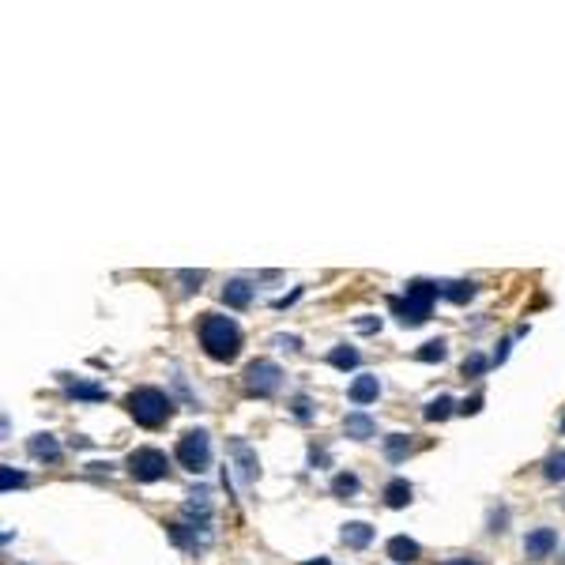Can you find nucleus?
<instances>
[{
	"label": "nucleus",
	"mask_w": 565,
	"mask_h": 565,
	"mask_svg": "<svg viewBox=\"0 0 565 565\" xmlns=\"http://www.w3.org/2000/svg\"><path fill=\"white\" fill-rule=\"evenodd\" d=\"M230 457H234V467H238L242 483H257L261 479V460H257V449H253L245 437H230Z\"/></svg>",
	"instance_id": "nucleus-8"
},
{
	"label": "nucleus",
	"mask_w": 565,
	"mask_h": 565,
	"mask_svg": "<svg viewBox=\"0 0 565 565\" xmlns=\"http://www.w3.org/2000/svg\"><path fill=\"white\" fill-rule=\"evenodd\" d=\"M200 347L215 362H234L242 355V328L223 313H204L200 317Z\"/></svg>",
	"instance_id": "nucleus-1"
},
{
	"label": "nucleus",
	"mask_w": 565,
	"mask_h": 565,
	"mask_svg": "<svg viewBox=\"0 0 565 565\" xmlns=\"http://www.w3.org/2000/svg\"><path fill=\"white\" fill-rule=\"evenodd\" d=\"M174 457H177V464L185 467V471H193V475L208 471V464H211V437H208V430H189L177 441Z\"/></svg>",
	"instance_id": "nucleus-5"
},
{
	"label": "nucleus",
	"mask_w": 565,
	"mask_h": 565,
	"mask_svg": "<svg viewBox=\"0 0 565 565\" xmlns=\"http://www.w3.org/2000/svg\"><path fill=\"white\" fill-rule=\"evenodd\" d=\"M445 565H483V561H475V558H452V561H445Z\"/></svg>",
	"instance_id": "nucleus-33"
},
{
	"label": "nucleus",
	"mask_w": 565,
	"mask_h": 565,
	"mask_svg": "<svg viewBox=\"0 0 565 565\" xmlns=\"http://www.w3.org/2000/svg\"><path fill=\"white\" fill-rule=\"evenodd\" d=\"M411 452H415V441H411V433H389V437H385V457H389L392 464L407 460Z\"/></svg>",
	"instance_id": "nucleus-15"
},
{
	"label": "nucleus",
	"mask_w": 565,
	"mask_h": 565,
	"mask_svg": "<svg viewBox=\"0 0 565 565\" xmlns=\"http://www.w3.org/2000/svg\"><path fill=\"white\" fill-rule=\"evenodd\" d=\"M124 404H129V415L136 418V423L148 426V430L170 423V415H174V399L162 392V389H151V385L129 392V399H124Z\"/></svg>",
	"instance_id": "nucleus-3"
},
{
	"label": "nucleus",
	"mask_w": 565,
	"mask_h": 565,
	"mask_svg": "<svg viewBox=\"0 0 565 565\" xmlns=\"http://www.w3.org/2000/svg\"><path fill=\"white\" fill-rule=\"evenodd\" d=\"M27 483V475H23V471H15V467H0V486H4V490H15V486H23Z\"/></svg>",
	"instance_id": "nucleus-27"
},
{
	"label": "nucleus",
	"mask_w": 565,
	"mask_h": 565,
	"mask_svg": "<svg viewBox=\"0 0 565 565\" xmlns=\"http://www.w3.org/2000/svg\"><path fill=\"white\" fill-rule=\"evenodd\" d=\"M486 370H490V358H486V355H467L464 366H460L464 377H483Z\"/></svg>",
	"instance_id": "nucleus-26"
},
{
	"label": "nucleus",
	"mask_w": 565,
	"mask_h": 565,
	"mask_svg": "<svg viewBox=\"0 0 565 565\" xmlns=\"http://www.w3.org/2000/svg\"><path fill=\"white\" fill-rule=\"evenodd\" d=\"M411 501V483L407 479H392L389 486H385V505L389 509H404Z\"/></svg>",
	"instance_id": "nucleus-21"
},
{
	"label": "nucleus",
	"mask_w": 565,
	"mask_h": 565,
	"mask_svg": "<svg viewBox=\"0 0 565 565\" xmlns=\"http://www.w3.org/2000/svg\"><path fill=\"white\" fill-rule=\"evenodd\" d=\"M343 433H347L351 441H370V437L377 433V423L366 411H351L347 418H343Z\"/></svg>",
	"instance_id": "nucleus-12"
},
{
	"label": "nucleus",
	"mask_w": 565,
	"mask_h": 565,
	"mask_svg": "<svg viewBox=\"0 0 565 565\" xmlns=\"http://www.w3.org/2000/svg\"><path fill=\"white\" fill-rule=\"evenodd\" d=\"M27 449H30V457L42 460V464H61V457H64V449H61V441L53 433H34Z\"/></svg>",
	"instance_id": "nucleus-10"
},
{
	"label": "nucleus",
	"mask_w": 565,
	"mask_h": 565,
	"mask_svg": "<svg viewBox=\"0 0 565 565\" xmlns=\"http://www.w3.org/2000/svg\"><path fill=\"white\" fill-rule=\"evenodd\" d=\"M509 347H513V339H501V347H498V355H494V366H501V362L509 358Z\"/></svg>",
	"instance_id": "nucleus-32"
},
{
	"label": "nucleus",
	"mask_w": 565,
	"mask_h": 565,
	"mask_svg": "<svg viewBox=\"0 0 565 565\" xmlns=\"http://www.w3.org/2000/svg\"><path fill=\"white\" fill-rule=\"evenodd\" d=\"M452 411H460V407H457V399H452V396H437V399H430V404H426L423 418H426V423H445V418H449Z\"/></svg>",
	"instance_id": "nucleus-19"
},
{
	"label": "nucleus",
	"mask_w": 565,
	"mask_h": 565,
	"mask_svg": "<svg viewBox=\"0 0 565 565\" xmlns=\"http://www.w3.org/2000/svg\"><path fill=\"white\" fill-rule=\"evenodd\" d=\"M445 355H449V343L445 339H430V343H423V347L415 351L418 362H445Z\"/></svg>",
	"instance_id": "nucleus-23"
},
{
	"label": "nucleus",
	"mask_w": 565,
	"mask_h": 565,
	"mask_svg": "<svg viewBox=\"0 0 565 565\" xmlns=\"http://www.w3.org/2000/svg\"><path fill=\"white\" fill-rule=\"evenodd\" d=\"M377 396H381V381H377V373H362V377H355V381H351V389H347V399H351V404H358V407L373 404Z\"/></svg>",
	"instance_id": "nucleus-11"
},
{
	"label": "nucleus",
	"mask_w": 565,
	"mask_h": 565,
	"mask_svg": "<svg viewBox=\"0 0 565 565\" xmlns=\"http://www.w3.org/2000/svg\"><path fill=\"white\" fill-rule=\"evenodd\" d=\"M290 411H295V418H302V423H305V418L313 415V399H309V396H295V399H290Z\"/></svg>",
	"instance_id": "nucleus-28"
},
{
	"label": "nucleus",
	"mask_w": 565,
	"mask_h": 565,
	"mask_svg": "<svg viewBox=\"0 0 565 565\" xmlns=\"http://www.w3.org/2000/svg\"><path fill=\"white\" fill-rule=\"evenodd\" d=\"M328 362H332L336 370H343V373H347V370H355V366H358V351H355V347H347V343H343V347H332V355H328Z\"/></svg>",
	"instance_id": "nucleus-22"
},
{
	"label": "nucleus",
	"mask_w": 565,
	"mask_h": 565,
	"mask_svg": "<svg viewBox=\"0 0 565 565\" xmlns=\"http://www.w3.org/2000/svg\"><path fill=\"white\" fill-rule=\"evenodd\" d=\"M543 475L551 479V483H565V452H554V457H546Z\"/></svg>",
	"instance_id": "nucleus-25"
},
{
	"label": "nucleus",
	"mask_w": 565,
	"mask_h": 565,
	"mask_svg": "<svg viewBox=\"0 0 565 565\" xmlns=\"http://www.w3.org/2000/svg\"><path fill=\"white\" fill-rule=\"evenodd\" d=\"M242 385H245L249 396L268 399V396H276L283 389V370L271 358H253L245 366V373H242Z\"/></svg>",
	"instance_id": "nucleus-4"
},
{
	"label": "nucleus",
	"mask_w": 565,
	"mask_h": 565,
	"mask_svg": "<svg viewBox=\"0 0 565 565\" xmlns=\"http://www.w3.org/2000/svg\"><path fill=\"white\" fill-rule=\"evenodd\" d=\"M64 392H68L72 399H95V404H102V399L109 396L106 389H98V385H87V381H64Z\"/></svg>",
	"instance_id": "nucleus-20"
},
{
	"label": "nucleus",
	"mask_w": 565,
	"mask_h": 565,
	"mask_svg": "<svg viewBox=\"0 0 565 565\" xmlns=\"http://www.w3.org/2000/svg\"><path fill=\"white\" fill-rule=\"evenodd\" d=\"M339 539L347 543L351 551H362V546H370V543H373V527H370V524H362V520H351V524H343Z\"/></svg>",
	"instance_id": "nucleus-14"
},
{
	"label": "nucleus",
	"mask_w": 565,
	"mask_h": 565,
	"mask_svg": "<svg viewBox=\"0 0 565 565\" xmlns=\"http://www.w3.org/2000/svg\"><path fill=\"white\" fill-rule=\"evenodd\" d=\"M389 558H396V565L415 561V558H418V543H415V539H407V535L389 539Z\"/></svg>",
	"instance_id": "nucleus-17"
},
{
	"label": "nucleus",
	"mask_w": 565,
	"mask_h": 565,
	"mask_svg": "<svg viewBox=\"0 0 565 565\" xmlns=\"http://www.w3.org/2000/svg\"><path fill=\"white\" fill-rule=\"evenodd\" d=\"M558 551V532L554 527H532L524 535V554L527 558H551Z\"/></svg>",
	"instance_id": "nucleus-9"
},
{
	"label": "nucleus",
	"mask_w": 565,
	"mask_h": 565,
	"mask_svg": "<svg viewBox=\"0 0 565 565\" xmlns=\"http://www.w3.org/2000/svg\"><path fill=\"white\" fill-rule=\"evenodd\" d=\"M479 411H483V396H471L460 404V415H479Z\"/></svg>",
	"instance_id": "nucleus-30"
},
{
	"label": "nucleus",
	"mask_w": 565,
	"mask_h": 565,
	"mask_svg": "<svg viewBox=\"0 0 565 565\" xmlns=\"http://www.w3.org/2000/svg\"><path fill=\"white\" fill-rule=\"evenodd\" d=\"M276 343H279V347H287V351H302V339L298 336H276Z\"/></svg>",
	"instance_id": "nucleus-31"
},
{
	"label": "nucleus",
	"mask_w": 565,
	"mask_h": 565,
	"mask_svg": "<svg viewBox=\"0 0 565 565\" xmlns=\"http://www.w3.org/2000/svg\"><path fill=\"white\" fill-rule=\"evenodd\" d=\"M223 302H227L230 309H245V305L253 302V287H249L245 279H230V283L223 287Z\"/></svg>",
	"instance_id": "nucleus-16"
},
{
	"label": "nucleus",
	"mask_w": 565,
	"mask_h": 565,
	"mask_svg": "<svg viewBox=\"0 0 565 565\" xmlns=\"http://www.w3.org/2000/svg\"><path fill=\"white\" fill-rule=\"evenodd\" d=\"M129 475L136 483H158L170 475V457L162 449H136L129 457Z\"/></svg>",
	"instance_id": "nucleus-6"
},
{
	"label": "nucleus",
	"mask_w": 565,
	"mask_h": 565,
	"mask_svg": "<svg viewBox=\"0 0 565 565\" xmlns=\"http://www.w3.org/2000/svg\"><path fill=\"white\" fill-rule=\"evenodd\" d=\"M181 513H185L189 520H196V524H208V517H211V490H208V486L193 490L189 501L181 505Z\"/></svg>",
	"instance_id": "nucleus-13"
},
{
	"label": "nucleus",
	"mask_w": 565,
	"mask_h": 565,
	"mask_svg": "<svg viewBox=\"0 0 565 565\" xmlns=\"http://www.w3.org/2000/svg\"><path fill=\"white\" fill-rule=\"evenodd\" d=\"M305 565H332V561H328V558H317V561H305Z\"/></svg>",
	"instance_id": "nucleus-34"
},
{
	"label": "nucleus",
	"mask_w": 565,
	"mask_h": 565,
	"mask_svg": "<svg viewBox=\"0 0 565 565\" xmlns=\"http://www.w3.org/2000/svg\"><path fill=\"white\" fill-rule=\"evenodd\" d=\"M441 298V287L437 283H430V279H411L407 283V290H404V298H396L392 302V309H396V317H399V324H426L430 321V309H433V302Z\"/></svg>",
	"instance_id": "nucleus-2"
},
{
	"label": "nucleus",
	"mask_w": 565,
	"mask_h": 565,
	"mask_svg": "<svg viewBox=\"0 0 565 565\" xmlns=\"http://www.w3.org/2000/svg\"><path fill=\"white\" fill-rule=\"evenodd\" d=\"M170 539L189 554H200L211 546V527L208 524H170Z\"/></svg>",
	"instance_id": "nucleus-7"
},
{
	"label": "nucleus",
	"mask_w": 565,
	"mask_h": 565,
	"mask_svg": "<svg viewBox=\"0 0 565 565\" xmlns=\"http://www.w3.org/2000/svg\"><path fill=\"white\" fill-rule=\"evenodd\" d=\"M332 494H336V498L358 494V475H351V471H339V475L332 479Z\"/></svg>",
	"instance_id": "nucleus-24"
},
{
	"label": "nucleus",
	"mask_w": 565,
	"mask_h": 565,
	"mask_svg": "<svg viewBox=\"0 0 565 565\" xmlns=\"http://www.w3.org/2000/svg\"><path fill=\"white\" fill-rule=\"evenodd\" d=\"M437 287H441V298L457 302V305H464V302H471V298H475V283H471V279H457V283H437Z\"/></svg>",
	"instance_id": "nucleus-18"
},
{
	"label": "nucleus",
	"mask_w": 565,
	"mask_h": 565,
	"mask_svg": "<svg viewBox=\"0 0 565 565\" xmlns=\"http://www.w3.org/2000/svg\"><path fill=\"white\" fill-rule=\"evenodd\" d=\"M181 283H189V290H200V283L208 279V271H177Z\"/></svg>",
	"instance_id": "nucleus-29"
}]
</instances>
